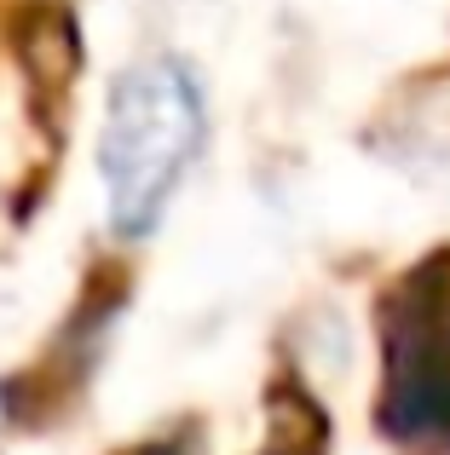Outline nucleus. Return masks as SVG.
<instances>
[{
	"mask_svg": "<svg viewBox=\"0 0 450 455\" xmlns=\"http://www.w3.org/2000/svg\"><path fill=\"white\" fill-rule=\"evenodd\" d=\"M324 433L329 427L306 392H294V387L271 392V450L277 455H317L324 450Z\"/></svg>",
	"mask_w": 450,
	"mask_h": 455,
	"instance_id": "obj_4",
	"label": "nucleus"
},
{
	"mask_svg": "<svg viewBox=\"0 0 450 455\" xmlns=\"http://www.w3.org/2000/svg\"><path fill=\"white\" fill-rule=\"evenodd\" d=\"M18 52H23V69L35 76V87H64L69 69H76V23L58 6H35L18 23Z\"/></svg>",
	"mask_w": 450,
	"mask_h": 455,
	"instance_id": "obj_3",
	"label": "nucleus"
},
{
	"mask_svg": "<svg viewBox=\"0 0 450 455\" xmlns=\"http://www.w3.org/2000/svg\"><path fill=\"white\" fill-rule=\"evenodd\" d=\"M382 433L450 455V254L416 266L382 306Z\"/></svg>",
	"mask_w": 450,
	"mask_h": 455,
	"instance_id": "obj_2",
	"label": "nucleus"
},
{
	"mask_svg": "<svg viewBox=\"0 0 450 455\" xmlns=\"http://www.w3.org/2000/svg\"><path fill=\"white\" fill-rule=\"evenodd\" d=\"M197 145H203V87L180 58H150L116 81L99 139V173L116 231L145 236L162 220Z\"/></svg>",
	"mask_w": 450,
	"mask_h": 455,
	"instance_id": "obj_1",
	"label": "nucleus"
},
{
	"mask_svg": "<svg viewBox=\"0 0 450 455\" xmlns=\"http://www.w3.org/2000/svg\"><path fill=\"white\" fill-rule=\"evenodd\" d=\"M122 455H173V450H162V444H145V450H122Z\"/></svg>",
	"mask_w": 450,
	"mask_h": 455,
	"instance_id": "obj_5",
	"label": "nucleus"
}]
</instances>
